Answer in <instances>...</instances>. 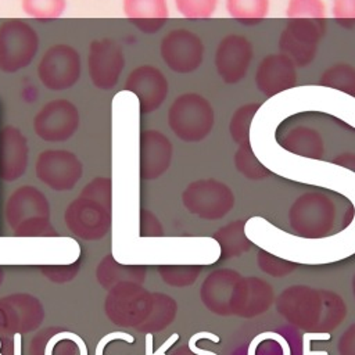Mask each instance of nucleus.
Listing matches in <instances>:
<instances>
[{
    "instance_id": "f257e3e1",
    "label": "nucleus",
    "mask_w": 355,
    "mask_h": 355,
    "mask_svg": "<svg viewBox=\"0 0 355 355\" xmlns=\"http://www.w3.org/2000/svg\"><path fill=\"white\" fill-rule=\"evenodd\" d=\"M279 313L291 324L316 334H327L345 316L343 298L327 290L308 286H291L276 298Z\"/></svg>"
},
{
    "instance_id": "f03ea898",
    "label": "nucleus",
    "mask_w": 355,
    "mask_h": 355,
    "mask_svg": "<svg viewBox=\"0 0 355 355\" xmlns=\"http://www.w3.org/2000/svg\"><path fill=\"white\" fill-rule=\"evenodd\" d=\"M111 211L112 182L110 178L96 176L67 207L64 219L75 236L85 240H98L111 227Z\"/></svg>"
},
{
    "instance_id": "7ed1b4c3",
    "label": "nucleus",
    "mask_w": 355,
    "mask_h": 355,
    "mask_svg": "<svg viewBox=\"0 0 355 355\" xmlns=\"http://www.w3.org/2000/svg\"><path fill=\"white\" fill-rule=\"evenodd\" d=\"M6 219L15 236L37 237L54 236L50 225V205L47 197L35 186L17 187L6 204Z\"/></svg>"
},
{
    "instance_id": "20e7f679",
    "label": "nucleus",
    "mask_w": 355,
    "mask_h": 355,
    "mask_svg": "<svg viewBox=\"0 0 355 355\" xmlns=\"http://www.w3.org/2000/svg\"><path fill=\"white\" fill-rule=\"evenodd\" d=\"M215 110L211 101L194 92L176 96L166 111L168 128L184 143L205 140L215 126Z\"/></svg>"
},
{
    "instance_id": "39448f33",
    "label": "nucleus",
    "mask_w": 355,
    "mask_h": 355,
    "mask_svg": "<svg viewBox=\"0 0 355 355\" xmlns=\"http://www.w3.org/2000/svg\"><path fill=\"white\" fill-rule=\"evenodd\" d=\"M40 37L33 25L22 18H7L0 24V72L17 73L36 60Z\"/></svg>"
},
{
    "instance_id": "423d86ee",
    "label": "nucleus",
    "mask_w": 355,
    "mask_h": 355,
    "mask_svg": "<svg viewBox=\"0 0 355 355\" xmlns=\"http://www.w3.org/2000/svg\"><path fill=\"white\" fill-rule=\"evenodd\" d=\"M82 55L69 43L49 46L36 64V76L49 92H65L72 89L82 76Z\"/></svg>"
},
{
    "instance_id": "0eeeda50",
    "label": "nucleus",
    "mask_w": 355,
    "mask_h": 355,
    "mask_svg": "<svg viewBox=\"0 0 355 355\" xmlns=\"http://www.w3.org/2000/svg\"><path fill=\"white\" fill-rule=\"evenodd\" d=\"M336 219L333 200L320 191H308L297 197L288 211V222L297 236L319 239L330 233Z\"/></svg>"
},
{
    "instance_id": "6e6552de",
    "label": "nucleus",
    "mask_w": 355,
    "mask_h": 355,
    "mask_svg": "<svg viewBox=\"0 0 355 355\" xmlns=\"http://www.w3.org/2000/svg\"><path fill=\"white\" fill-rule=\"evenodd\" d=\"M326 32L324 19H287L279 35V53L288 57L297 68H305L316 58Z\"/></svg>"
},
{
    "instance_id": "1a4fd4ad",
    "label": "nucleus",
    "mask_w": 355,
    "mask_h": 355,
    "mask_svg": "<svg viewBox=\"0 0 355 355\" xmlns=\"http://www.w3.org/2000/svg\"><path fill=\"white\" fill-rule=\"evenodd\" d=\"M182 204L191 215L216 220L232 211L234 194L229 184L214 178H204L186 186L182 191Z\"/></svg>"
},
{
    "instance_id": "9d476101",
    "label": "nucleus",
    "mask_w": 355,
    "mask_h": 355,
    "mask_svg": "<svg viewBox=\"0 0 355 355\" xmlns=\"http://www.w3.org/2000/svg\"><path fill=\"white\" fill-rule=\"evenodd\" d=\"M80 126V111L78 105L57 97L46 101L33 115V133L47 143H62L69 140Z\"/></svg>"
},
{
    "instance_id": "9b49d317",
    "label": "nucleus",
    "mask_w": 355,
    "mask_h": 355,
    "mask_svg": "<svg viewBox=\"0 0 355 355\" xmlns=\"http://www.w3.org/2000/svg\"><path fill=\"white\" fill-rule=\"evenodd\" d=\"M126 58L122 44L114 37H98L90 42L86 55V69L92 85L110 92L116 87L125 69Z\"/></svg>"
},
{
    "instance_id": "f8f14e48",
    "label": "nucleus",
    "mask_w": 355,
    "mask_h": 355,
    "mask_svg": "<svg viewBox=\"0 0 355 355\" xmlns=\"http://www.w3.org/2000/svg\"><path fill=\"white\" fill-rule=\"evenodd\" d=\"M159 57L175 73L196 72L205 55L202 39L189 28H173L159 40Z\"/></svg>"
},
{
    "instance_id": "ddd939ff",
    "label": "nucleus",
    "mask_w": 355,
    "mask_h": 355,
    "mask_svg": "<svg viewBox=\"0 0 355 355\" xmlns=\"http://www.w3.org/2000/svg\"><path fill=\"white\" fill-rule=\"evenodd\" d=\"M36 178L54 191L72 190L83 175L79 157L65 148H47L39 153L35 162Z\"/></svg>"
},
{
    "instance_id": "4468645a",
    "label": "nucleus",
    "mask_w": 355,
    "mask_h": 355,
    "mask_svg": "<svg viewBox=\"0 0 355 355\" xmlns=\"http://www.w3.org/2000/svg\"><path fill=\"white\" fill-rule=\"evenodd\" d=\"M150 304L151 293L141 284L125 283L108 290L104 309L112 323L137 329L146 320Z\"/></svg>"
},
{
    "instance_id": "2eb2a0df",
    "label": "nucleus",
    "mask_w": 355,
    "mask_h": 355,
    "mask_svg": "<svg viewBox=\"0 0 355 355\" xmlns=\"http://www.w3.org/2000/svg\"><path fill=\"white\" fill-rule=\"evenodd\" d=\"M252 58V42L243 35L227 33L215 47L214 67L222 82L236 85L247 76Z\"/></svg>"
},
{
    "instance_id": "dca6fc26",
    "label": "nucleus",
    "mask_w": 355,
    "mask_h": 355,
    "mask_svg": "<svg viewBox=\"0 0 355 355\" xmlns=\"http://www.w3.org/2000/svg\"><path fill=\"white\" fill-rule=\"evenodd\" d=\"M123 90L136 96L141 115L155 112L166 100L169 82L165 73L153 64L136 65L126 76Z\"/></svg>"
},
{
    "instance_id": "f3484780",
    "label": "nucleus",
    "mask_w": 355,
    "mask_h": 355,
    "mask_svg": "<svg viewBox=\"0 0 355 355\" xmlns=\"http://www.w3.org/2000/svg\"><path fill=\"white\" fill-rule=\"evenodd\" d=\"M43 318V306L33 295L12 294L0 298V336L32 331Z\"/></svg>"
},
{
    "instance_id": "a211bd4d",
    "label": "nucleus",
    "mask_w": 355,
    "mask_h": 355,
    "mask_svg": "<svg viewBox=\"0 0 355 355\" xmlns=\"http://www.w3.org/2000/svg\"><path fill=\"white\" fill-rule=\"evenodd\" d=\"M173 144L158 129H143L139 136V173L143 180L161 178L171 166Z\"/></svg>"
},
{
    "instance_id": "6ab92c4d",
    "label": "nucleus",
    "mask_w": 355,
    "mask_h": 355,
    "mask_svg": "<svg viewBox=\"0 0 355 355\" xmlns=\"http://www.w3.org/2000/svg\"><path fill=\"white\" fill-rule=\"evenodd\" d=\"M254 82L257 90L265 97H273L297 86L295 64L282 53L266 54L257 65Z\"/></svg>"
},
{
    "instance_id": "aec40b11",
    "label": "nucleus",
    "mask_w": 355,
    "mask_h": 355,
    "mask_svg": "<svg viewBox=\"0 0 355 355\" xmlns=\"http://www.w3.org/2000/svg\"><path fill=\"white\" fill-rule=\"evenodd\" d=\"M275 302L273 287L255 276L240 277L232 297V315L254 318L265 313Z\"/></svg>"
},
{
    "instance_id": "412c9836",
    "label": "nucleus",
    "mask_w": 355,
    "mask_h": 355,
    "mask_svg": "<svg viewBox=\"0 0 355 355\" xmlns=\"http://www.w3.org/2000/svg\"><path fill=\"white\" fill-rule=\"evenodd\" d=\"M29 144L24 132L14 125L0 129V179L4 182L18 180L28 168Z\"/></svg>"
},
{
    "instance_id": "4be33fe9",
    "label": "nucleus",
    "mask_w": 355,
    "mask_h": 355,
    "mask_svg": "<svg viewBox=\"0 0 355 355\" xmlns=\"http://www.w3.org/2000/svg\"><path fill=\"white\" fill-rule=\"evenodd\" d=\"M241 275L232 269L211 272L201 284L200 297L202 304L215 315H232V297Z\"/></svg>"
},
{
    "instance_id": "5701e85b",
    "label": "nucleus",
    "mask_w": 355,
    "mask_h": 355,
    "mask_svg": "<svg viewBox=\"0 0 355 355\" xmlns=\"http://www.w3.org/2000/svg\"><path fill=\"white\" fill-rule=\"evenodd\" d=\"M122 12L141 33H157L169 18L168 0H122Z\"/></svg>"
},
{
    "instance_id": "b1692460",
    "label": "nucleus",
    "mask_w": 355,
    "mask_h": 355,
    "mask_svg": "<svg viewBox=\"0 0 355 355\" xmlns=\"http://www.w3.org/2000/svg\"><path fill=\"white\" fill-rule=\"evenodd\" d=\"M280 146L294 155L311 159H320L324 154V141L320 132L306 125L288 129L283 135Z\"/></svg>"
},
{
    "instance_id": "393cba45",
    "label": "nucleus",
    "mask_w": 355,
    "mask_h": 355,
    "mask_svg": "<svg viewBox=\"0 0 355 355\" xmlns=\"http://www.w3.org/2000/svg\"><path fill=\"white\" fill-rule=\"evenodd\" d=\"M96 276L104 288L111 290L125 283L141 284L146 280V268L141 265H122L108 254L98 263Z\"/></svg>"
},
{
    "instance_id": "a878e982",
    "label": "nucleus",
    "mask_w": 355,
    "mask_h": 355,
    "mask_svg": "<svg viewBox=\"0 0 355 355\" xmlns=\"http://www.w3.org/2000/svg\"><path fill=\"white\" fill-rule=\"evenodd\" d=\"M176 301L162 293H151V304L146 320L136 329L139 331L151 334L168 327L176 316Z\"/></svg>"
},
{
    "instance_id": "bb28decb",
    "label": "nucleus",
    "mask_w": 355,
    "mask_h": 355,
    "mask_svg": "<svg viewBox=\"0 0 355 355\" xmlns=\"http://www.w3.org/2000/svg\"><path fill=\"white\" fill-rule=\"evenodd\" d=\"M214 239L220 247L222 258L240 257L251 248V241L244 233V220H233L214 233Z\"/></svg>"
},
{
    "instance_id": "cd10ccee",
    "label": "nucleus",
    "mask_w": 355,
    "mask_h": 355,
    "mask_svg": "<svg viewBox=\"0 0 355 355\" xmlns=\"http://www.w3.org/2000/svg\"><path fill=\"white\" fill-rule=\"evenodd\" d=\"M42 355H89L85 341L72 331L53 330L43 343Z\"/></svg>"
},
{
    "instance_id": "c85d7f7f",
    "label": "nucleus",
    "mask_w": 355,
    "mask_h": 355,
    "mask_svg": "<svg viewBox=\"0 0 355 355\" xmlns=\"http://www.w3.org/2000/svg\"><path fill=\"white\" fill-rule=\"evenodd\" d=\"M318 85L355 97V67L348 62H336L320 73Z\"/></svg>"
},
{
    "instance_id": "c756f323",
    "label": "nucleus",
    "mask_w": 355,
    "mask_h": 355,
    "mask_svg": "<svg viewBox=\"0 0 355 355\" xmlns=\"http://www.w3.org/2000/svg\"><path fill=\"white\" fill-rule=\"evenodd\" d=\"M225 7L230 18L243 24H258L268 17L270 0H225Z\"/></svg>"
},
{
    "instance_id": "7c9ffc66",
    "label": "nucleus",
    "mask_w": 355,
    "mask_h": 355,
    "mask_svg": "<svg viewBox=\"0 0 355 355\" xmlns=\"http://www.w3.org/2000/svg\"><path fill=\"white\" fill-rule=\"evenodd\" d=\"M259 107V103H245L233 111L229 121V135L237 146L250 141L252 119Z\"/></svg>"
},
{
    "instance_id": "2f4dec72",
    "label": "nucleus",
    "mask_w": 355,
    "mask_h": 355,
    "mask_svg": "<svg viewBox=\"0 0 355 355\" xmlns=\"http://www.w3.org/2000/svg\"><path fill=\"white\" fill-rule=\"evenodd\" d=\"M234 166L237 172L250 180H261L270 175V171L254 154L250 141L239 144L234 153Z\"/></svg>"
},
{
    "instance_id": "473e14b6",
    "label": "nucleus",
    "mask_w": 355,
    "mask_h": 355,
    "mask_svg": "<svg viewBox=\"0 0 355 355\" xmlns=\"http://www.w3.org/2000/svg\"><path fill=\"white\" fill-rule=\"evenodd\" d=\"M22 12L36 21H51L61 18L67 8L68 0H19Z\"/></svg>"
},
{
    "instance_id": "72a5a7b5",
    "label": "nucleus",
    "mask_w": 355,
    "mask_h": 355,
    "mask_svg": "<svg viewBox=\"0 0 355 355\" xmlns=\"http://www.w3.org/2000/svg\"><path fill=\"white\" fill-rule=\"evenodd\" d=\"M201 272L198 265H159L158 273L161 279L172 287L191 286Z\"/></svg>"
},
{
    "instance_id": "f704fd0d",
    "label": "nucleus",
    "mask_w": 355,
    "mask_h": 355,
    "mask_svg": "<svg viewBox=\"0 0 355 355\" xmlns=\"http://www.w3.org/2000/svg\"><path fill=\"white\" fill-rule=\"evenodd\" d=\"M284 14L287 19H324L327 8L323 0H288Z\"/></svg>"
},
{
    "instance_id": "c9c22d12",
    "label": "nucleus",
    "mask_w": 355,
    "mask_h": 355,
    "mask_svg": "<svg viewBox=\"0 0 355 355\" xmlns=\"http://www.w3.org/2000/svg\"><path fill=\"white\" fill-rule=\"evenodd\" d=\"M176 11L189 19L211 18L218 8L219 0H173Z\"/></svg>"
},
{
    "instance_id": "e433bc0d",
    "label": "nucleus",
    "mask_w": 355,
    "mask_h": 355,
    "mask_svg": "<svg viewBox=\"0 0 355 355\" xmlns=\"http://www.w3.org/2000/svg\"><path fill=\"white\" fill-rule=\"evenodd\" d=\"M257 262H258V268L273 276V277H282V276H286L288 273H291L297 265L287 261V259H283L277 255H273L265 250H261L257 255Z\"/></svg>"
},
{
    "instance_id": "4c0bfd02",
    "label": "nucleus",
    "mask_w": 355,
    "mask_h": 355,
    "mask_svg": "<svg viewBox=\"0 0 355 355\" xmlns=\"http://www.w3.org/2000/svg\"><path fill=\"white\" fill-rule=\"evenodd\" d=\"M42 272L51 282H55V283L69 282L79 272V262H73L71 265H47L42 268Z\"/></svg>"
},
{
    "instance_id": "58836bf2",
    "label": "nucleus",
    "mask_w": 355,
    "mask_h": 355,
    "mask_svg": "<svg viewBox=\"0 0 355 355\" xmlns=\"http://www.w3.org/2000/svg\"><path fill=\"white\" fill-rule=\"evenodd\" d=\"M331 15L343 25L355 24V0H331Z\"/></svg>"
},
{
    "instance_id": "ea45409f",
    "label": "nucleus",
    "mask_w": 355,
    "mask_h": 355,
    "mask_svg": "<svg viewBox=\"0 0 355 355\" xmlns=\"http://www.w3.org/2000/svg\"><path fill=\"white\" fill-rule=\"evenodd\" d=\"M140 236L158 237L162 236V226L158 218L148 209L140 211Z\"/></svg>"
},
{
    "instance_id": "a19ab883",
    "label": "nucleus",
    "mask_w": 355,
    "mask_h": 355,
    "mask_svg": "<svg viewBox=\"0 0 355 355\" xmlns=\"http://www.w3.org/2000/svg\"><path fill=\"white\" fill-rule=\"evenodd\" d=\"M337 348L340 355H355V324L344 331Z\"/></svg>"
},
{
    "instance_id": "79ce46f5",
    "label": "nucleus",
    "mask_w": 355,
    "mask_h": 355,
    "mask_svg": "<svg viewBox=\"0 0 355 355\" xmlns=\"http://www.w3.org/2000/svg\"><path fill=\"white\" fill-rule=\"evenodd\" d=\"M116 338H123V340H126V341H129V343H133V341H135V338H133L132 336H129V334H125V333H110V334L104 336V337L98 341L97 348H96V355H104V348H105L107 343H110V341H112V340H116Z\"/></svg>"
},
{
    "instance_id": "37998d69",
    "label": "nucleus",
    "mask_w": 355,
    "mask_h": 355,
    "mask_svg": "<svg viewBox=\"0 0 355 355\" xmlns=\"http://www.w3.org/2000/svg\"><path fill=\"white\" fill-rule=\"evenodd\" d=\"M333 164L355 172V153H341L333 158Z\"/></svg>"
},
{
    "instance_id": "c03bdc74",
    "label": "nucleus",
    "mask_w": 355,
    "mask_h": 355,
    "mask_svg": "<svg viewBox=\"0 0 355 355\" xmlns=\"http://www.w3.org/2000/svg\"><path fill=\"white\" fill-rule=\"evenodd\" d=\"M171 355H216V354L211 352V351L197 348L196 345H193V341L190 340L187 347H180L176 351H173Z\"/></svg>"
},
{
    "instance_id": "a18cd8bd",
    "label": "nucleus",
    "mask_w": 355,
    "mask_h": 355,
    "mask_svg": "<svg viewBox=\"0 0 355 355\" xmlns=\"http://www.w3.org/2000/svg\"><path fill=\"white\" fill-rule=\"evenodd\" d=\"M14 355H21V334H14Z\"/></svg>"
},
{
    "instance_id": "49530a36",
    "label": "nucleus",
    "mask_w": 355,
    "mask_h": 355,
    "mask_svg": "<svg viewBox=\"0 0 355 355\" xmlns=\"http://www.w3.org/2000/svg\"><path fill=\"white\" fill-rule=\"evenodd\" d=\"M3 279H4V273H3V269L0 268V286H1V283H3Z\"/></svg>"
},
{
    "instance_id": "de8ad7c7",
    "label": "nucleus",
    "mask_w": 355,
    "mask_h": 355,
    "mask_svg": "<svg viewBox=\"0 0 355 355\" xmlns=\"http://www.w3.org/2000/svg\"><path fill=\"white\" fill-rule=\"evenodd\" d=\"M352 291H354V297H355V276L352 279Z\"/></svg>"
}]
</instances>
